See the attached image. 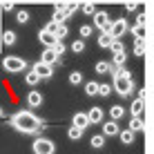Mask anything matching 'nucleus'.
<instances>
[{"label": "nucleus", "instance_id": "obj_1", "mask_svg": "<svg viewBox=\"0 0 154 154\" xmlns=\"http://www.w3.org/2000/svg\"><path fill=\"white\" fill-rule=\"evenodd\" d=\"M11 127L18 130V132H23V134H38L45 125H42V121L34 112L25 109V112H16L11 116Z\"/></svg>", "mask_w": 154, "mask_h": 154}, {"label": "nucleus", "instance_id": "obj_2", "mask_svg": "<svg viewBox=\"0 0 154 154\" xmlns=\"http://www.w3.org/2000/svg\"><path fill=\"white\" fill-rule=\"evenodd\" d=\"M114 89L121 94V96H130L134 85H132V74L125 69L123 65L114 69Z\"/></svg>", "mask_w": 154, "mask_h": 154}, {"label": "nucleus", "instance_id": "obj_3", "mask_svg": "<svg viewBox=\"0 0 154 154\" xmlns=\"http://www.w3.org/2000/svg\"><path fill=\"white\" fill-rule=\"evenodd\" d=\"M2 67H5V72H9V74H18V72L27 69V60H25V58H18V56H7L2 60Z\"/></svg>", "mask_w": 154, "mask_h": 154}, {"label": "nucleus", "instance_id": "obj_4", "mask_svg": "<svg viewBox=\"0 0 154 154\" xmlns=\"http://www.w3.org/2000/svg\"><path fill=\"white\" fill-rule=\"evenodd\" d=\"M31 150L34 154H54L56 152V145L51 139H45V136H38V139H34L31 143Z\"/></svg>", "mask_w": 154, "mask_h": 154}, {"label": "nucleus", "instance_id": "obj_5", "mask_svg": "<svg viewBox=\"0 0 154 154\" xmlns=\"http://www.w3.org/2000/svg\"><path fill=\"white\" fill-rule=\"evenodd\" d=\"M127 20L125 18H119V20H114V23H109V27H107V34L112 36V38H121V36H125L127 34Z\"/></svg>", "mask_w": 154, "mask_h": 154}, {"label": "nucleus", "instance_id": "obj_6", "mask_svg": "<svg viewBox=\"0 0 154 154\" xmlns=\"http://www.w3.org/2000/svg\"><path fill=\"white\" fill-rule=\"evenodd\" d=\"M31 72H36L38 74V78L40 81H47V78H51L54 76V69H51V65H47V63H34V65H31Z\"/></svg>", "mask_w": 154, "mask_h": 154}, {"label": "nucleus", "instance_id": "obj_7", "mask_svg": "<svg viewBox=\"0 0 154 154\" xmlns=\"http://www.w3.org/2000/svg\"><path fill=\"white\" fill-rule=\"evenodd\" d=\"M109 23H112V18H109L107 11H94V27H96V29L107 31Z\"/></svg>", "mask_w": 154, "mask_h": 154}, {"label": "nucleus", "instance_id": "obj_8", "mask_svg": "<svg viewBox=\"0 0 154 154\" xmlns=\"http://www.w3.org/2000/svg\"><path fill=\"white\" fill-rule=\"evenodd\" d=\"M74 11H76V7H65V9H56V11H54V18H51V20H54L56 25H60V23H65V20L69 18V16H72Z\"/></svg>", "mask_w": 154, "mask_h": 154}, {"label": "nucleus", "instance_id": "obj_9", "mask_svg": "<svg viewBox=\"0 0 154 154\" xmlns=\"http://www.w3.org/2000/svg\"><path fill=\"white\" fill-rule=\"evenodd\" d=\"M121 132V127H119V121H105L103 123V136H116Z\"/></svg>", "mask_w": 154, "mask_h": 154}, {"label": "nucleus", "instance_id": "obj_10", "mask_svg": "<svg viewBox=\"0 0 154 154\" xmlns=\"http://www.w3.org/2000/svg\"><path fill=\"white\" fill-rule=\"evenodd\" d=\"M85 114H87L89 125H98V123H103V109H100V107H92L89 112H85Z\"/></svg>", "mask_w": 154, "mask_h": 154}, {"label": "nucleus", "instance_id": "obj_11", "mask_svg": "<svg viewBox=\"0 0 154 154\" xmlns=\"http://www.w3.org/2000/svg\"><path fill=\"white\" fill-rule=\"evenodd\" d=\"M58 58H60V56H58L56 51L51 49V47H45V51L40 54V63H47V65H54V63L58 60Z\"/></svg>", "mask_w": 154, "mask_h": 154}, {"label": "nucleus", "instance_id": "obj_12", "mask_svg": "<svg viewBox=\"0 0 154 154\" xmlns=\"http://www.w3.org/2000/svg\"><path fill=\"white\" fill-rule=\"evenodd\" d=\"M116 136L121 139V143H123V145H132V143H134V139H136V132H132L130 127H127V130H121Z\"/></svg>", "mask_w": 154, "mask_h": 154}, {"label": "nucleus", "instance_id": "obj_13", "mask_svg": "<svg viewBox=\"0 0 154 154\" xmlns=\"http://www.w3.org/2000/svg\"><path fill=\"white\" fill-rule=\"evenodd\" d=\"M27 105L29 107H40L42 105V94L36 92V89H31V92L27 94Z\"/></svg>", "mask_w": 154, "mask_h": 154}, {"label": "nucleus", "instance_id": "obj_14", "mask_svg": "<svg viewBox=\"0 0 154 154\" xmlns=\"http://www.w3.org/2000/svg\"><path fill=\"white\" fill-rule=\"evenodd\" d=\"M72 125H76V127H81V130H85V127L89 125L87 114H85V112H76V114H74V119H72Z\"/></svg>", "mask_w": 154, "mask_h": 154}, {"label": "nucleus", "instance_id": "obj_15", "mask_svg": "<svg viewBox=\"0 0 154 154\" xmlns=\"http://www.w3.org/2000/svg\"><path fill=\"white\" fill-rule=\"evenodd\" d=\"M38 40H40V42H42V45H45V47H51V45H54V42H56V36H54V34H49V31H45V29H42L40 34H38Z\"/></svg>", "mask_w": 154, "mask_h": 154}, {"label": "nucleus", "instance_id": "obj_16", "mask_svg": "<svg viewBox=\"0 0 154 154\" xmlns=\"http://www.w3.org/2000/svg\"><path fill=\"white\" fill-rule=\"evenodd\" d=\"M125 116V107L123 105H112V107H109V119L112 121H121Z\"/></svg>", "mask_w": 154, "mask_h": 154}, {"label": "nucleus", "instance_id": "obj_17", "mask_svg": "<svg viewBox=\"0 0 154 154\" xmlns=\"http://www.w3.org/2000/svg\"><path fill=\"white\" fill-rule=\"evenodd\" d=\"M143 107H145V100H143V98H136L134 103H132V107H130L132 116H143Z\"/></svg>", "mask_w": 154, "mask_h": 154}, {"label": "nucleus", "instance_id": "obj_18", "mask_svg": "<svg viewBox=\"0 0 154 154\" xmlns=\"http://www.w3.org/2000/svg\"><path fill=\"white\" fill-rule=\"evenodd\" d=\"M143 127H145V123H143V116H132L130 130H132V132H143Z\"/></svg>", "mask_w": 154, "mask_h": 154}, {"label": "nucleus", "instance_id": "obj_19", "mask_svg": "<svg viewBox=\"0 0 154 154\" xmlns=\"http://www.w3.org/2000/svg\"><path fill=\"white\" fill-rule=\"evenodd\" d=\"M107 49H112V54H123V51H125V45L121 42V38H114L112 42H109Z\"/></svg>", "mask_w": 154, "mask_h": 154}, {"label": "nucleus", "instance_id": "obj_20", "mask_svg": "<svg viewBox=\"0 0 154 154\" xmlns=\"http://www.w3.org/2000/svg\"><path fill=\"white\" fill-rule=\"evenodd\" d=\"M2 42H5V45H7V47L16 45V31L7 29V31H5V34H2Z\"/></svg>", "mask_w": 154, "mask_h": 154}, {"label": "nucleus", "instance_id": "obj_21", "mask_svg": "<svg viewBox=\"0 0 154 154\" xmlns=\"http://www.w3.org/2000/svg\"><path fill=\"white\" fill-rule=\"evenodd\" d=\"M112 40H114L112 36H109L107 31H103V34L98 36V47H103V49H107V47H109V42H112Z\"/></svg>", "mask_w": 154, "mask_h": 154}, {"label": "nucleus", "instance_id": "obj_22", "mask_svg": "<svg viewBox=\"0 0 154 154\" xmlns=\"http://www.w3.org/2000/svg\"><path fill=\"white\" fill-rule=\"evenodd\" d=\"M25 83H27L29 87H34V85L40 83V78H38V74H36V72H27V74H25Z\"/></svg>", "mask_w": 154, "mask_h": 154}, {"label": "nucleus", "instance_id": "obj_23", "mask_svg": "<svg viewBox=\"0 0 154 154\" xmlns=\"http://www.w3.org/2000/svg\"><path fill=\"white\" fill-rule=\"evenodd\" d=\"M112 72V65L107 60H98L96 63V74H109Z\"/></svg>", "mask_w": 154, "mask_h": 154}, {"label": "nucleus", "instance_id": "obj_24", "mask_svg": "<svg viewBox=\"0 0 154 154\" xmlns=\"http://www.w3.org/2000/svg\"><path fill=\"white\" fill-rule=\"evenodd\" d=\"M85 94H87V96H96L98 94V83H94V81L85 83Z\"/></svg>", "mask_w": 154, "mask_h": 154}, {"label": "nucleus", "instance_id": "obj_25", "mask_svg": "<svg viewBox=\"0 0 154 154\" xmlns=\"http://www.w3.org/2000/svg\"><path fill=\"white\" fill-rule=\"evenodd\" d=\"M67 34H69V29H67V25L65 23H60V25H58V27H56V40H63V38H65V36Z\"/></svg>", "mask_w": 154, "mask_h": 154}, {"label": "nucleus", "instance_id": "obj_26", "mask_svg": "<svg viewBox=\"0 0 154 154\" xmlns=\"http://www.w3.org/2000/svg\"><path fill=\"white\" fill-rule=\"evenodd\" d=\"M89 143H92L94 150H100V147L105 145V136L103 134H96V136H92V141H89Z\"/></svg>", "mask_w": 154, "mask_h": 154}, {"label": "nucleus", "instance_id": "obj_27", "mask_svg": "<svg viewBox=\"0 0 154 154\" xmlns=\"http://www.w3.org/2000/svg\"><path fill=\"white\" fill-rule=\"evenodd\" d=\"M67 136H69L72 141H78V139L83 136V130H81V127H76V125H72L69 132H67Z\"/></svg>", "mask_w": 154, "mask_h": 154}, {"label": "nucleus", "instance_id": "obj_28", "mask_svg": "<svg viewBox=\"0 0 154 154\" xmlns=\"http://www.w3.org/2000/svg\"><path fill=\"white\" fill-rule=\"evenodd\" d=\"M125 60H127V54H125V51H123V54H114V58H112V63H109V65H114V67H121Z\"/></svg>", "mask_w": 154, "mask_h": 154}, {"label": "nucleus", "instance_id": "obj_29", "mask_svg": "<svg viewBox=\"0 0 154 154\" xmlns=\"http://www.w3.org/2000/svg\"><path fill=\"white\" fill-rule=\"evenodd\" d=\"M109 94H112V85L98 83V96H109Z\"/></svg>", "mask_w": 154, "mask_h": 154}, {"label": "nucleus", "instance_id": "obj_30", "mask_svg": "<svg viewBox=\"0 0 154 154\" xmlns=\"http://www.w3.org/2000/svg\"><path fill=\"white\" fill-rule=\"evenodd\" d=\"M134 51H136V56H143V54H145V38H136Z\"/></svg>", "mask_w": 154, "mask_h": 154}, {"label": "nucleus", "instance_id": "obj_31", "mask_svg": "<svg viewBox=\"0 0 154 154\" xmlns=\"http://www.w3.org/2000/svg\"><path fill=\"white\" fill-rule=\"evenodd\" d=\"M69 83L72 85H81L83 83V74L81 72H69Z\"/></svg>", "mask_w": 154, "mask_h": 154}, {"label": "nucleus", "instance_id": "obj_32", "mask_svg": "<svg viewBox=\"0 0 154 154\" xmlns=\"http://www.w3.org/2000/svg\"><path fill=\"white\" fill-rule=\"evenodd\" d=\"M132 34H134L136 38H145V25H134V27H132Z\"/></svg>", "mask_w": 154, "mask_h": 154}, {"label": "nucleus", "instance_id": "obj_33", "mask_svg": "<svg viewBox=\"0 0 154 154\" xmlns=\"http://www.w3.org/2000/svg\"><path fill=\"white\" fill-rule=\"evenodd\" d=\"M72 51H74V54L85 51V40H74V42H72Z\"/></svg>", "mask_w": 154, "mask_h": 154}, {"label": "nucleus", "instance_id": "obj_34", "mask_svg": "<svg viewBox=\"0 0 154 154\" xmlns=\"http://www.w3.org/2000/svg\"><path fill=\"white\" fill-rule=\"evenodd\" d=\"M51 49H54L58 56H60V54H65V42H63V40H56L54 45H51Z\"/></svg>", "mask_w": 154, "mask_h": 154}, {"label": "nucleus", "instance_id": "obj_35", "mask_svg": "<svg viewBox=\"0 0 154 154\" xmlns=\"http://www.w3.org/2000/svg\"><path fill=\"white\" fill-rule=\"evenodd\" d=\"M16 20H18L20 25L29 23V14H27V11H18V14H16Z\"/></svg>", "mask_w": 154, "mask_h": 154}, {"label": "nucleus", "instance_id": "obj_36", "mask_svg": "<svg viewBox=\"0 0 154 154\" xmlns=\"http://www.w3.org/2000/svg\"><path fill=\"white\" fill-rule=\"evenodd\" d=\"M92 31H94L92 25H83V27H81V36H83V38H87V36H92Z\"/></svg>", "mask_w": 154, "mask_h": 154}, {"label": "nucleus", "instance_id": "obj_37", "mask_svg": "<svg viewBox=\"0 0 154 154\" xmlns=\"http://www.w3.org/2000/svg\"><path fill=\"white\" fill-rule=\"evenodd\" d=\"M83 11L87 14V16H94V11H96V9H94V5H85V7H83Z\"/></svg>", "mask_w": 154, "mask_h": 154}, {"label": "nucleus", "instance_id": "obj_38", "mask_svg": "<svg viewBox=\"0 0 154 154\" xmlns=\"http://www.w3.org/2000/svg\"><path fill=\"white\" fill-rule=\"evenodd\" d=\"M56 27H58V25L54 23V20H51V23H49V25L45 27V31H49V34H56Z\"/></svg>", "mask_w": 154, "mask_h": 154}, {"label": "nucleus", "instance_id": "obj_39", "mask_svg": "<svg viewBox=\"0 0 154 154\" xmlns=\"http://www.w3.org/2000/svg\"><path fill=\"white\" fill-rule=\"evenodd\" d=\"M136 25H145V14H139V16H136Z\"/></svg>", "mask_w": 154, "mask_h": 154}, {"label": "nucleus", "instance_id": "obj_40", "mask_svg": "<svg viewBox=\"0 0 154 154\" xmlns=\"http://www.w3.org/2000/svg\"><path fill=\"white\" fill-rule=\"evenodd\" d=\"M2 9H5V11H14V5H11V2H5Z\"/></svg>", "mask_w": 154, "mask_h": 154}, {"label": "nucleus", "instance_id": "obj_41", "mask_svg": "<svg viewBox=\"0 0 154 154\" xmlns=\"http://www.w3.org/2000/svg\"><path fill=\"white\" fill-rule=\"evenodd\" d=\"M125 9H127V11H134V9H136V2H127Z\"/></svg>", "mask_w": 154, "mask_h": 154}, {"label": "nucleus", "instance_id": "obj_42", "mask_svg": "<svg viewBox=\"0 0 154 154\" xmlns=\"http://www.w3.org/2000/svg\"><path fill=\"white\" fill-rule=\"evenodd\" d=\"M0 119H5V109L2 107H0Z\"/></svg>", "mask_w": 154, "mask_h": 154}]
</instances>
